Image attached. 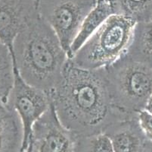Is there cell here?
Segmentation results:
<instances>
[{
	"mask_svg": "<svg viewBox=\"0 0 152 152\" xmlns=\"http://www.w3.org/2000/svg\"><path fill=\"white\" fill-rule=\"evenodd\" d=\"M49 94L60 122L76 136L104 132L110 124L130 116L114 106L104 69H81L70 59Z\"/></svg>",
	"mask_w": 152,
	"mask_h": 152,
	"instance_id": "6da1fadb",
	"label": "cell"
},
{
	"mask_svg": "<svg viewBox=\"0 0 152 152\" xmlns=\"http://www.w3.org/2000/svg\"><path fill=\"white\" fill-rule=\"evenodd\" d=\"M11 51L22 79L47 93L57 85L70 59L57 34L41 16L15 37Z\"/></svg>",
	"mask_w": 152,
	"mask_h": 152,
	"instance_id": "7a4b0ae2",
	"label": "cell"
},
{
	"mask_svg": "<svg viewBox=\"0 0 152 152\" xmlns=\"http://www.w3.org/2000/svg\"><path fill=\"white\" fill-rule=\"evenodd\" d=\"M137 22L123 15H113L83 44L70 59L88 70L104 69L126 55Z\"/></svg>",
	"mask_w": 152,
	"mask_h": 152,
	"instance_id": "3957f363",
	"label": "cell"
},
{
	"mask_svg": "<svg viewBox=\"0 0 152 152\" xmlns=\"http://www.w3.org/2000/svg\"><path fill=\"white\" fill-rule=\"evenodd\" d=\"M114 106L126 115L145 110L152 95V67L126 54L104 68Z\"/></svg>",
	"mask_w": 152,
	"mask_h": 152,
	"instance_id": "277c9868",
	"label": "cell"
},
{
	"mask_svg": "<svg viewBox=\"0 0 152 152\" xmlns=\"http://www.w3.org/2000/svg\"><path fill=\"white\" fill-rule=\"evenodd\" d=\"M97 0H39V15L51 26L67 54ZM70 58V57H69Z\"/></svg>",
	"mask_w": 152,
	"mask_h": 152,
	"instance_id": "5b68a950",
	"label": "cell"
},
{
	"mask_svg": "<svg viewBox=\"0 0 152 152\" xmlns=\"http://www.w3.org/2000/svg\"><path fill=\"white\" fill-rule=\"evenodd\" d=\"M8 104L17 111L21 119L24 132L23 148L27 149L33 125L50 107V96L23 80L15 65V82Z\"/></svg>",
	"mask_w": 152,
	"mask_h": 152,
	"instance_id": "8992f818",
	"label": "cell"
},
{
	"mask_svg": "<svg viewBox=\"0 0 152 152\" xmlns=\"http://www.w3.org/2000/svg\"><path fill=\"white\" fill-rule=\"evenodd\" d=\"M75 134L59 120L53 105L33 125L30 143L31 152H74Z\"/></svg>",
	"mask_w": 152,
	"mask_h": 152,
	"instance_id": "52a82bcc",
	"label": "cell"
},
{
	"mask_svg": "<svg viewBox=\"0 0 152 152\" xmlns=\"http://www.w3.org/2000/svg\"><path fill=\"white\" fill-rule=\"evenodd\" d=\"M39 0H0V40L12 48L15 37L39 17Z\"/></svg>",
	"mask_w": 152,
	"mask_h": 152,
	"instance_id": "ba28073f",
	"label": "cell"
},
{
	"mask_svg": "<svg viewBox=\"0 0 152 152\" xmlns=\"http://www.w3.org/2000/svg\"><path fill=\"white\" fill-rule=\"evenodd\" d=\"M114 152H142L147 139L139 125L138 113L110 124L104 130Z\"/></svg>",
	"mask_w": 152,
	"mask_h": 152,
	"instance_id": "9c48e42d",
	"label": "cell"
},
{
	"mask_svg": "<svg viewBox=\"0 0 152 152\" xmlns=\"http://www.w3.org/2000/svg\"><path fill=\"white\" fill-rule=\"evenodd\" d=\"M23 136V123L17 111L0 101V152H20Z\"/></svg>",
	"mask_w": 152,
	"mask_h": 152,
	"instance_id": "30bf717a",
	"label": "cell"
},
{
	"mask_svg": "<svg viewBox=\"0 0 152 152\" xmlns=\"http://www.w3.org/2000/svg\"><path fill=\"white\" fill-rule=\"evenodd\" d=\"M113 15H117L114 0H97L95 6L86 17L80 30L70 47V59L73 57L95 30Z\"/></svg>",
	"mask_w": 152,
	"mask_h": 152,
	"instance_id": "8fae6325",
	"label": "cell"
},
{
	"mask_svg": "<svg viewBox=\"0 0 152 152\" xmlns=\"http://www.w3.org/2000/svg\"><path fill=\"white\" fill-rule=\"evenodd\" d=\"M126 55L152 67V20L136 23Z\"/></svg>",
	"mask_w": 152,
	"mask_h": 152,
	"instance_id": "7c38bea8",
	"label": "cell"
},
{
	"mask_svg": "<svg viewBox=\"0 0 152 152\" xmlns=\"http://www.w3.org/2000/svg\"><path fill=\"white\" fill-rule=\"evenodd\" d=\"M15 82V63L10 47L0 40V101L8 103Z\"/></svg>",
	"mask_w": 152,
	"mask_h": 152,
	"instance_id": "4fadbf2b",
	"label": "cell"
},
{
	"mask_svg": "<svg viewBox=\"0 0 152 152\" xmlns=\"http://www.w3.org/2000/svg\"><path fill=\"white\" fill-rule=\"evenodd\" d=\"M117 15L129 17L137 22L151 20L152 0H114Z\"/></svg>",
	"mask_w": 152,
	"mask_h": 152,
	"instance_id": "5bb4252c",
	"label": "cell"
},
{
	"mask_svg": "<svg viewBox=\"0 0 152 152\" xmlns=\"http://www.w3.org/2000/svg\"><path fill=\"white\" fill-rule=\"evenodd\" d=\"M74 152H114L110 139L104 132L77 136Z\"/></svg>",
	"mask_w": 152,
	"mask_h": 152,
	"instance_id": "9a60e30c",
	"label": "cell"
},
{
	"mask_svg": "<svg viewBox=\"0 0 152 152\" xmlns=\"http://www.w3.org/2000/svg\"><path fill=\"white\" fill-rule=\"evenodd\" d=\"M139 125L146 139L152 142V113L146 110L138 113Z\"/></svg>",
	"mask_w": 152,
	"mask_h": 152,
	"instance_id": "2e32d148",
	"label": "cell"
},
{
	"mask_svg": "<svg viewBox=\"0 0 152 152\" xmlns=\"http://www.w3.org/2000/svg\"><path fill=\"white\" fill-rule=\"evenodd\" d=\"M142 152H152V142L148 140L146 141L145 147H144L143 151Z\"/></svg>",
	"mask_w": 152,
	"mask_h": 152,
	"instance_id": "e0dca14e",
	"label": "cell"
},
{
	"mask_svg": "<svg viewBox=\"0 0 152 152\" xmlns=\"http://www.w3.org/2000/svg\"><path fill=\"white\" fill-rule=\"evenodd\" d=\"M145 110H148V112H150L151 113H152V95L151 96V97L149 98Z\"/></svg>",
	"mask_w": 152,
	"mask_h": 152,
	"instance_id": "ac0fdd59",
	"label": "cell"
},
{
	"mask_svg": "<svg viewBox=\"0 0 152 152\" xmlns=\"http://www.w3.org/2000/svg\"><path fill=\"white\" fill-rule=\"evenodd\" d=\"M26 152H31V145H30V142H29V145L27 146V148L26 150Z\"/></svg>",
	"mask_w": 152,
	"mask_h": 152,
	"instance_id": "d6986e66",
	"label": "cell"
},
{
	"mask_svg": "<svg viewBox=\"0 0 152 152\" xmlns=\"http://www.w3.org/2000/svg\"><path fill=\"white\" fill-rule=\"evenodd\" d=\"M26 150H27V149H25V148H22L21 149V151H20V152H26Z\"/></svg>",
	"mask_w": 152,
	"mask_h": 152,
	"instance_id": "ffe728a7",
	"label": "cell"
},
{
	"mask_svg": "<svg viewBox=\"0 0 152 152\" xmlns=\"http://www.w3.org/2000/svg\"><path fill=\"white\" fill-rule=\"evenodd\" d=\"M151 20H152V11H151Z\"/></svg>",
	"mask_w": 152,
	"mask_h": 152,
	"instance_id": "44dd1931",
	"label": "cell"
}]
</instances>
